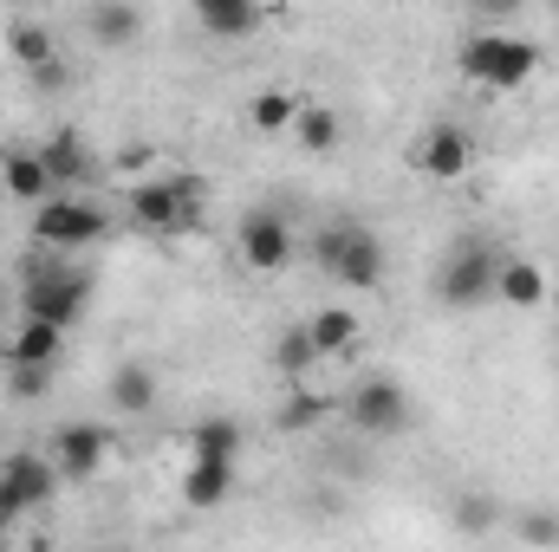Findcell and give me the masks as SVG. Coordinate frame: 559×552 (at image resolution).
I'll list each match as a JSON object with an SVG mask.
<instances>
[{"instance_id":"cell-11","label":"cell","mask_w":559,"mask_h":552,"mask_svg":"<svg viewBox=\"0 0 559 552\" xmlns=\"http://www.w3.org/2000/svg\"><path fill=\"white\" fill-rule=\"evenodd\" d=\"M417 169H423V176H436V182L468 176V169H475V137H468L462 124H436V131H423Z\"/></svg>"},{"instance_id":"cell-16","label":"cell","mask_w":559,"mask_h":552,"mask_svg":"<svg viewBox=\"0 0 559 552\" xmlns=\"http://www.w3.org/2000/svg\"><path fill=\"white\" fill-rule=\"evenodd\" d=\"M85 33H92V46H105V52H124V46L143 33V7L98 0V7H85Z\"/></svg>"},{"instance_id":"cell-6","label":"cell","mask_w":559,"mask_h":552,"mask_svg":"<svg viewBox=\"0 0 559 552\" xmlns=\"http://www.w3.org/2000/svg\"><path fill=\"white\" fill-rule=\"evenodd\" d=\"M462 79L481 85V92H521L534 72H540V46L521 39V33H475L462 52H455Z\"/></svg>"},{"instance_id":"cell-21","label":"cell","mask_w":559,"mask_h":552,"mask_svg":"<svg viewBox=\"0 0 559 552\" xmlns=\"http://www.w3.org/2000/svg\"><path fill=\"white\" fill-rule=\"evenodd\" d=\"M306 332H312V351H319V364H325V358H345V351L358 345V312H345V305H325V312H312V319H306Z\"/></svg>"},{"instance_id":"cell-24","label":"cell","mask_w":559,"mask_h":552,"mask_svg":"<svg viewBox=\"0 0 559 552\" xmlns=\"http://www.w3.org/2000/svg\"><path fill=\"white\" fill-rule=\"evenodd\" d=\"M312 364H319V351H312V332L306 325H286L274 338V371L286 384H299V377H312Z\"/></svg>"},{"instance_id":"cell-4","label":"cell","mask_w":559,"mask_h":552,"mask_svg":"<svg viewBox=\"0 0 559 552\" xmlns=\"http://www.w3.org/2000/svg\"><path fill=\"white\" fill-rule=\"evenodd\" d=\"M105 235H111V208L98 195H52L46 208H33V241L52 261H72V254L98 248Z\"/></svg>"},{"instance_id":"cell-10","label":"cell","mask_w":559,"mask_h":552,"mask_svg":"<svg viewBox=\"0 0 559 552\" xmlns=\"http://www.w3.org/2000/svg\"><path fill=\"white\" fill-rule=\"evenodd\" d=\"M111 461V429L105 422H66L59 442H52V468L59 481H98Z\"/></svg>"},{"instance_id":"cell-30","label":"cell","mask_w":559,"mask_h":552,"mask_svg":"<svg viewBox=\"0 0 559 552\" xmlns=\"http://www.w3.org/2000/svg\"><path fill=\"white\" fill-rule=\"evenodd\" d=\"M33 85H39V92H66V85H72V59H52L46 72H33Z\"/></svg>"},{"instance_id":"cell-26","label":"cell","mask_w":559,"mask_h":552,"mask_svg":"<svg viewBox=\"0 0 559 552\" xmlns=\"http://www.w3.org/2000/svg\"><path fill=\"white\" fill-rule=\"evenodd\" d=\"M325 416H332V397H312V391H293V397L280 404V416H274V422L286 429V435H306V429H319Z\"/></svg>"},{"instance_id":"cell-23","label":"cell","mask_w":559,"mask_h":552,"mask_svg":"<svg viewBox=\"0 0 559 552\" xmlns=\"http://www.w3.org/2000/svg\"><path fill=\"white\" fill-rule=\"evenodd\" d=\"M293 137H299L306 156H332L338 137H345V124H338V111H332V105H306V111H299V124H293Z\"/></svg>"},{"instance_id":"cell-5","label":"cell","mask_w":559,"mask_h":552,"mask_svg":"<svg viewBox=\"0 0 559 552\" xmlns=\"http://www.w3.org/2000/svg\"><path fill=\"white\" fill-rule=\"evenodd\" d=\"M501 267H508V254H501L488 235H468V241H455V248L442 254V267H436V299H442L449 312H475V305L495 299Z\"/></svg>"},{"instance_id":"cell-9","label":"cell","mask_w":559,"mask_h":552,"mask_svg":"<svg viewBox=\"0 0 559 552\" xmlns=\"http://www.w3.org/2000/svg\"><path fill=\"white\" fill-rule=\"evenodd\" d=\"M235 248H241V267L248 274H286L293 267V254H299V241H293V221L280 215V208H248L241 215V235H235Z\"/></svg>"},{"instance_id":"cell-7","label":"cell","mask_w":559,"mask_h":552,"mask_svg":"<svg viewBox=\"0 0 559 552\" xmlns=\"http://www.w3.org/2000/svg\"><path fill=\"white\" fill-rule=\"evenodd\" d=\"M338 416L358 429V435H371V442H384V435H404L411 422H417V404H411V391L397 384V377H384V371H371L345 404Z\"/></svg>"},{"instance_id":"cell-14","label":"cell","mask_w":559,"mask_h":552,"mask_svg":"<svg viewBox=\"0 0 559 552\" xmlns=\"http://www.w3.org/2000/svg\"><path fill=\"white\" fill-rule=\"evenodd\" d=\"M0 182H7V195L26 202V208H46V202L59 195L52 176H46V163H39V149H7V156H0Z\"/></svg>"},{"instance_id":"cell-1","label":"cell","mask_w":559,"mask_h":552,"mask_svg":"<svg viewBox=\"0 0 559 552\" xmlns=\"http://www.w3.org/2000/svg\"><path fill=\"white\" fill-rule=\"evenodd\" d=\"M85 305H92V274L72 267V261H52L46 254V261H33L26 279H20V319H39V325H52L66 338L85 319Z\"/></svg>"},{"instance_id":"cell-8","label":"cell","mask_w":559,"mask_h":552,"mask_svg":"<svg viewBox=\"0 0 559 552\" xmlns=\"http://www.w3.org/2000/svg\"><path fill=\"white\" fill-rule=\"evenodd\" d=\"M52 494H59V468H52V455H33V448L7 455V461H0V533L20 527L26 514H39Z\"/></svg>"},{"instance_id":"cell-3","label":"cell","mask_w":559,"mask_h":552,"mask_svg":"<svg viewBox=\"0 0 559 552\" xmlns=\"http://www.w3.org/2000/svg\"><path fill=\"white\" fill-rule=\"evenodd\" d=\"M209 208V182L202 176H156V182H138L124 195V221L143 228V235H182L195 228Z\"/></svg>"},{"instance_id":"cell-32","label":"cell","mask_w":559,"mask_h":552,"mask_svg":"<svg viewBox=\"0 0 559 552\" xmlns=\"http://www.w3.org/2000/svg\"><path fill=\"white\" fill-rule=\"evenodd\" d=\"M105 552H131V547H105Z\"/></svg>"},{"instance_id":"cell-20","label":"cell","mask_w":559,"mask_h":552,"mask_svg":"<svg viewBox=\"0 0 559 552\" xmlns=\"http://www.w3.org/2000/svg\"><path fill=\"white\" fill-rule=\"evenodd\" d=\"M7 52H13V65H26V72H46L52 59H66L59 39H52V26H39V20H13V26H7Z\"/></svg>"},{"instance_id":"cell-17","label":"cell","mask_w":559,"mask_h":552,"mask_svg":"<svg viewBox=\"0 0 559 552\" xmlns=\"http://www.w3.org/2000/svg\"><path fill=\"white\" fill-rule=\"evenodd\" d=\"M261 7L254 0H195V26L209 33V39H248V33H261Z\"/></svg>"},{"instance_id":"cell-19","label":"cell","mask_w":559,"mask_h":552,"mask_svg":"<svg viewBox=\"0 0 559 552\" xmlns=\"http://www.w3.org/2000/svg\"><path fill=\"white\" fill-rule=\"evenodd\" d=\"M59 358H66V332H52L39 319H20V332L7 345V364H46V371H59Z\"/></svg>"},{"instance_id":"cell-15","label":"cell","mask_w":559,"mask_h":552,"mask_svg":"<svg viewBox=\"0 0 559 552\" xmlns=\"http://www.w3.org/2000/svg\"><path fill=\"white\" fill-rule=\"evenodd\" d=\"M105 397H111L118 416H150L156 410V371H150L143 358H124V364L105 377Z\"/></svg>"},{"instance_id":"cell-27","label":"cell","mask_w":559,"mask_h":552,"mask_svg":"<svg viewBox=\"0 0 559 552\" xmlns=\"http://www.w3.org/2000/svg\"><path fill=\"white\" fill-rule=\"evenodd\" d=\"M488 527H501V507H495V494H462V501H455V533L481 540Z\"/></svg>"},{"instance_id":"cell-18","label":"cell","mask_w":559,"mask_h":552,"mask_svg":"<svg viewBox=\"0 0 559 552\" xmlns=\"http://www.w3.org/2000/svg\"><path fill=\"white\" fill-rule=\"evenodd\" d=\"M228 494H235V461H189L182 468V507L215 514Z\"/></svg>"},{"instance_id":"cell-2","label":"cell","mask_w":559,"mask_h":552,"mask_svg":"<svg viewBox=\"0 0 559 552\" xmlns=\"http://www.w3.org/2000/svg\"><path fill=\"white\" fill-rule=\"evenodd\" d=\"M312 261L338 279L345 292H378V286H384V267H391L384 241H378L365 221H345V215L312 235Z\"/></svg>"},{"instance_id":"cell-28","label":"cell","mask_w":559,"mask_h":552,"mask_svg":"<svg viewBox=\"0 0 559 552\" xmlns=\"http://www.w3.org/2000/svg\"><path fill=\"white\" fill-rule=\"evenodd\" d=\"M514 533H521V547L554 552L559 547V507H527V514L514 520Z\"/></svg>"},{"instance_id":"cell-13","label":"cell","mask_w":559,"mask_h":552,"mask_svg":"<svg viewBox=\"0 0 559 552\" xmlns=\"http://www.w3.org/2000/svg\"><path fill=\"white\" fill-rule=\"evenodd\" d=\"M547 292H554V279H547L540 261L508 254V267H501V279H495V305H508V312H540Z\"/></svg>"},{"instance_id":"cell-31","label":"cell","mask_w":559,"mask_h":552,"mask_svg":"<svg viewBox=\"0 0 559 552\" xmlns=\"http://www.w3.org/2000/svg\"><path fill=\"white\" fill-rule=\"evenodd\" d=\"M150 156H156L150 143H131V149H118V169H150Z\"/></svg>"},{"instance_id":"cell-12","label":"cell","mask_w":559,"mask_h":552,"mask_svg":"<svg viewBox=\"0 0 559 552\" xmlns=\"http://www.w3.org/2000/svg\"><path fill=\"white\" fill-rule=\"evenodd\" d=\"M39 163H46V176H52L59 195H79L85 176H92V143L79 137V131H52V137L39 143Z\"/></svg>"},{"instance_id":"cell-22","label":"cell","mask_w":559,"mask_h":552,"mask_svg":"<svg viewBox=\"0 0 559 552\" xmlns=\"http://www.w3.org/2000/svg\"><path fill=\"white\" fill-rule=\"evenodd\" d=\"M241 455V422L235 416H202L189 429V461H235Z\"/></svg>"},{"instance_id":"cell-25","label":"cell","mask_w":559,"mask_h":552,"mask_svg":"<svg viewBox=\"0 0 559 552\" xmlns=\"http://www.w3.org/2000/svg\"><path fill=\"white\" fill-rule=\"evenodd\" d=\"M299 111H306V98H293V92H261V98L248 105V124L267 131V137H280V131L299 124Z\"/></svg>"},{"instance_id":"cell-29","label":"cell","mask_w":559,"mask_h":552,"mask_svg":"<svg viewBox=\"0 0 559 552\" xmlns=\"http://www.w3.org/2000/svg\"><path fill=\"white\" fill-rule=\"evenodd\" d=\"M52 391V371L46 364H7V397L13 404H39Z\"/></svg>"}]
</instances>
